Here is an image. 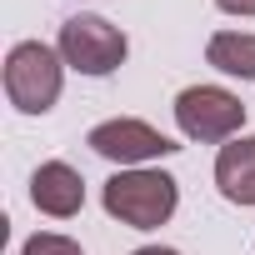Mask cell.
<instances>
[{"label": "cell", "instance_id": "cell-8", "mask_svg": "<svg viewBox=\"0 0 255 255\" xmlns=\"http://www.w3.org/2000/svg\"><path fill=\"white\" fill-rule=\"evenodd\" d=\"M205 60H210L220 75L255 80V35H250V30H215V35L205 40Z\"/></svg>", "mask_w": 255, "mask_h": 255}, {"label": "cell", "instance_id": "cell-11", "mask_svg": "<svg viewBox=\"0 0 255 255\" xmlns=\"http://www.w3.org/2000/svg\"><path fill=\"white\" fill-rule=\"evenodd\" d=\"M130 255H180V250H170V245H140V250H130Z\"/></svg>", "mask_w": 255, "mask_h": 255}, {"label": "cell", "instance_id": "cell-10", "mask_svg": "<svg viewBox=\"0 0 255 255\" xmlns=\"http://www.w3.org/2000/svg\"><path fill=\"white\" fill-rule=\"evenodd\" d=\"M215 5H220L225 15H245V20L255 15V0H215Z\"/></svg>", "mask_w": 255, "mask_h": 255}, {"label": "cell", "instance_id": "cell-6", "mask_svg": "<svg viewBox=\"0 0 255 255\" xmlns=\"http://www.w3.org/2000/svg\"><path fill=\"white\" fill-rule=\"evenodd\" d=\"M30 200L40 215H55V220H70L80 215L85 205V175L65 160H45L35 175H30Z\"/></svg>", "mask_w": 255, "mask_h": 255}, {"label": "cell", "instance_id": "cell-5", "mask_svg": "<svg viewBox=\"0 0 255 255\" xmlns=\"http://www.w3.org/2000/svg\"><path fill=\"white\" fill-rule=\"evenodd\" d=\"M85 145H90L100 160L120 165V170H140V165H150V160H165V155H175V150H180L170 135H160L155 125H145V120H135V115L100 120L95 130L85 135Z\"/></svg>", "mask_w": 255, "mask_h": 255}, {"label": "cell", "instance_id": "cell-1", "mask_svg": "<svg viewBox=\"0 0 255 255\" xmlns=\"http://www.w3.org/2000/svg\"><path fill=\"white\" fill-rule=\"evenodd\" d=\"M100 205H105L110 220L130 225V230H160L180 205V180L165 175V170H150V165L115 170L100 190Z\"/></svg>", "mask_w": 255, "mask_h": 255}, {"label": "cell", "instance_id": "cell-7", "mask_svg": "<svg viewBox=\"0 0 255 255\" xmlns=\"http://www.w3.org/2000/svg\"><path fill=\"white\" fill-rule=\"evenodd\" d=\"M215 185L230 205H255V135H235L215 155Z\"/></svg>", "mask_w": 255, "mask_h": 255}, {"label": "cell", "instance_id": "cell-4", "mask_svg": "<svg viewBox=\"0 0 255 255\" xmlns=\"http://www.w3.org/2000/svg\"><path fill=\"white\" fill-rule=\"evenodd\" d=\"M175 125L185 140H200V145H225L240 135L245 125V105L240 95H230L225 85H185L175 95Z\"/></svg>", "mask_w": 255, "mask_h": 255}, {"label": "cell", "instance_id": "cell-3", "mask_svg": "<svg viewBox=\"0 0 255 255\" xmlns=\"http://www.w3.org/2000/svg\"><path fill=\"white\" fill-rule=\"evenodd\" d=\"M55 50L70 70L100 80V75H115L130 55V40H125L120 25H110L105 15H70L55 35Z\"/></svg>", "mask_w": 255, "mask_h": 255}, {"label": "cell", "instance_id": "cell-9", "mask_svg": "<svg viewBox=\"0 0 255 255\" xmlns=\"http://www.w3.org/2000/svg\"><path fill=\"white\" fill-rule=\"evenodd\" d=\"M20 255H85L70 235H55V230H40V235H30L25 245H20Z\"/></svg>", "mask_w": 255, "mask_h": 255}, {"label": "cell", "instance_id": "cell-2", "mask_svg": "<svg viewBox=\"0 0 255 255\" xmlns=\"http://www.w3.org/2000/svg\"><path fill=\"white\" fill-rule=\"evenodd\" d=\"M60 85H65V60L55 45L45 40H20L10 45L5 55V95L20 115H45L55 100H60Z\"/></svg>", "mask_w": 255, "mask_h": 255}]
</instances>
